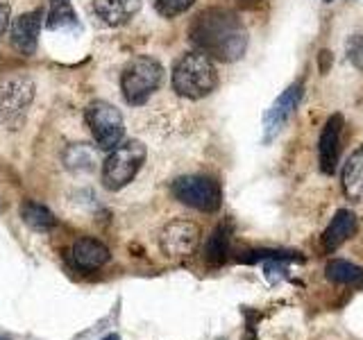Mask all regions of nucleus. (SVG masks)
Returning <instances> with one entry per match:
<instances>
[{
	"label": "nucleus",
	"mask_w": 363,
	"mask_h": 340,
	"mask_svg": "<svg viewBox=\"0 0 363 340\" xmlns=\"http://www.w3.org/2000/svg\"><path fill=\"white\" fill-rule=\"evenodd\" d=\"M189 39L200 52L218 62L241 60L247 48V32L232 9L209 7L193 18Z\"/></svg>",
	"instance_id": "1"
},
{
	"label": "nucleus",
	"mask_w": 363,
	"mask_h": 340,
	"mask_svg": "<svg viewBox=\"0 0 363 340\" xmlns=\"http://www.w3.org/2000/svg\"><path fill=\"white\" fill-rule=\"evenodd\" d=\"M218 84V73L211 57L204 52L182 55L173 66V89L175 94L189 100H200L209 96Z\"/></svg>",
	"instance_id": "2"
},
{
	"label": "nucleus",
	"mask_w": 363,
	"mask_h": 340,
	"mask_svg": "<svg viewBox=\"0 0 363 340\" xmlns=\"http://www.w3.org/2000/svg\"><path fill=\"white\" fill-rule=\"evenodd\" d=\"M164 79V68L152 57H134V60L125 66L121 77L123 98L128 105L139 107L145 105L155 91L159 89Z\"/></svg>",
	"instance_id": "3"
},
{
	"label": "nucleus",
	"mask_w": 363,
	"mask_h": 340,
	"mask_svg": "<svg viewBox=\"0 0 363 340\" xmlns=\"http://www.w3.org/2000/svg\"><path fill=\"white\" fill-rule=\"evenodd\" d=\"M145 162V145L141 141H125L111 150L102 164V184L109 191H121L136 177Z\"/></svg>",
	"instance_id": "4"
},
{
	"label": "nucleus",
	"mask_w": 363,
	"mask_h": 340,
	"mask_svg": "<svg viewBox=\"0 0 363 340\" xmlns=\"http://www.w3.org/2000/svg\"><path fill=\"white\" fill-rule=\"evenodd\" d=\"M170 193L177 202L193 207L198 211H218L223 202V193L218 181L207 175H184L177 177L170 186Z\"/></svg>",
	"instance_id": "5"
},
{
	"label": "nucleus",
	"mask_w": 363,
	"mask_h": 340,
	"mask_svg": "<svg viewBox=\"0 0 363 340\" xmlns=\"http://www.w3.org/2000/svg\"><path fill=\"white\" fill-rule=\"evenodd\" d=\"M86 125L91 128L96 145L100 150H113L125 134V123L121 111L109 102L96 100L86 107Z\"/></svg>",
	"instance_id": "6"
},
{
	"label": "nucleus",
	"mask_w": 363,
	"mask_h": 340,
	"mask_svg": "<svg viewBox=\"0 0 363 340\" xmlns=\"http://www.w3.org/2000/svg\"><path fill=\"white\" fill-rule=\"evenodd\" d=\"M34 98V84L30 79H11L5 82L0 89V120H3L9 130H16L23 125L26 111Z\"/></svg>",
	"instance_id": "7"
},
{
	"label": "nucleus",
	"mask_w": 363,
	"mask_h": 340,
	"mask_svg": "<svg viewBox=\"0 0 363 340\" xmlns=\"http://www.w3.org/2000/svg\"><path fill=\"white\" fill-rule=\"evenodd\" d=\"M198 243H200V227L186 218L170 220L162 230V234H159V247H162V252L168 259H184L193 254Z\"/></svg>",
	"instance_id": "8"
},
{
	"label": "nucleus",
	"mask_w": 363,
	"mask_h": 340,
	"mask_svg": "<svg viewBox=\"0 0 363 340\" xmlns=\"http://www.w3.org/2000/svg\"><path fill=\"white\" fill-rule=\"evenodd\" d=\"M300 100H302V84L298 82V84H291L275 102H272L270 109L266 111V116H264L266 141H272L284 130V125L291 120L295 109H298Z\"/></svg>",
	"instance_id": "9"
},
{
	"label": "nucleus",
	"mask_w": 363,
	"mask_h": 340,
	"mask_svg": "<svg viewBox=\"0 0 363 340\" xmlns=\"http://www.w3.org/2000/svg\"><path fill=\"white\" fill-rule=\"evenodd\" d=\"M345 120L340 113H334L332 118L325 123L320 141H318V162L325 175H334L340 157V134H343Z\"/></svg>",
	"instance_id": "10"
},
{
	"label": "nucleus",
	"mask_w": 363,
	"mask_h": 340,
	"mask_svg": "<svg viewBox=\"0 0 363 340\" xmlns=\"http://www.w3.org/2000/svg\"><path fill=\"white\" fill-rule=\"evenodd\" d=\"M109 259H111L109 247L105 243L96 241V238H79L71 247V264L82 272L98 270L105 266Z\"/></svg>",
	"instance_id": "11"
},
{
	"label": "nucleus",
	"mask_w": 363,
	"mask_h": 340,
	"mask_svg": "<svg viewBox=\"0 0 363 340\" xmlns=\"http://www.w3.org/2000/svg\"><path fill=\"white\" fill-rule=\"evenodd\" d=\"M39 30H41V11H28L11 23V43L23 55H34L39 45Z\"/></svg>",
	"instance_id": "12"
},
{
	"label": "nucleus",
	"mask_w": 363,
	"mask_h": 340,
	"mask_svg": "<svg viewBox=\"0 0 363 340\" xmlns=\"http://www.w3.org/2000/svg\"><path fill=\"white\" fill-rule=\"evenodd\" d=\"M354 232H357V215L347 209H340L336 211V215L323 234V247L327 252H334V249H338L347 238L354 236Z\"/></svg>",
	"instance_id": "13"
},
{
	"label": "nucleus",
	"mask_w": 363,
	"mask_h": 340,
	"mask_svg": "<svg viewBox=\"0 0 363 340\" xmlns=\"http://www.w3.org/2000/svg\"><path fill=\"white\" fill-rule=\"evenodd\" d=\"M139 9L141 0H94V11L107 26H125Z\"/></svg>",
	"instance_id": "14"
},
{
	"label": "nucleus",
	"mask_w": 363,
	"mask_h": 340,
	"mask_svg": "<svg viewBox=\"0 0 363 340\" xmlns=\"http://www.w3.org/2000/svg\"><path fill=\"white\" fill-rule=\"evenodd\" d=\"M343 191L350 200L363 198V145L350 154L343 168Z\"/></svg>",
	"instance_id": "15"
},
{
	"label": "nucleus",
	"mask_w": 363,
	"mask_h": 340,
	"mask_svg": "<svg viewBox=\"0 0 363 340\" xmlns=\"http://www.w3.org/2000/svg\"><path fill=\"white\" fill-rule=\"evenodd\" d=\"M329 281L340 283V286H363V268L350 264L345 259H332L325 268Z\"/></svg>",
	"instance_id": "16"
},
{
	"label": "nucleus",
	"mask_w": 363,
	"mask_h": 340,
	"mask_svg": "<svg viewBox=\"0 0 363 340\" xmlns=\"http://www.w3.org/2000/svg\"><path fill=\"white\" fill-rule=\"evenodd\" d=\"M23 220H26L28 227H32L34 232H48L57 225V218L52 215L50 209H45L39 202H26L21 209Z\"/></svg>",
	"instance_id": "17"
},
{
	"label": "nucleus",
	"mask_w": 363,
	"mask_h": 340,
	"mask_svg": "<svg viewBox=\"0 0 363 340\" xmlns=\"http://www.w3.org/2000/svg\"><path fill=\"white\" fill-rule=\"evenodd\" d=\"M45 26L50 30H68L77 26V16H75V9L71 7L68 0H52V7H50V14Z\"/></svg>",
	"instance_id": "18"
},
{
	"label": "nucleus",
	"mask_w": 363,
	"mask_h": 340,
	"mask_svg": "<svg viewBox=\"0 0 363 340\" xmlns=\"http://www.w3.org/2000/svg\"><path fill=\"white\" fill-rule=\"evenodd\" d=\"M64 162L71 170H84V173H89V170L96 168V152L89 145L77 143L64 152Z\"/></svg>",
	"instance_id": "19"
},
{
	"label": "nucleus",
	"mask_w": 363,
	"mask_h": 340,
	"mask_svg": "<svg viewBox=\"0 0 363 340\" xmlns=\"http://www.w3.org/2000/svg\"><path fill=\"white\" fill-rule=\"evenodd\" d=\"M225 254H227V230L220 225V227H216L211 236L207 238V243H204V256H207V261H211V264H223Z\"/></svg>",
	"instance_id": "20"
},
{
	"label": "nucleus",
	"mask_w": 363,
	"mask_h": 340,
	"mask_svg": "<svg viewBox=\"0 0 363 340\" xmlns=\"http://www.w3.org/2000/svg\"><path fill=\"white\" fill-rule=\"evenodd\" d=\"M193 3H196V0H155V7L162 16L175 18L179 14H184L186 9H191Z\"/></svg>",
	"instance_id": "21"
},
{
	"label": "nucleus",
	"mask_w": 363,
	"mask_h": 340,
	"mask_svg": "<svg viewBox=\"0 0 363 340\" xmlns=\"http://www.w3.org/2000/svg\"><path fill=\"white\" fill-rule=\"evenodd\" d=\"M345 50H347V60L352 62V66L363 71V34H354L350 37L345 43Z\"/></svg>",
	"instance_id": "22"
},
{
	"label": "nucleus",
	"mask_w": 363,
	"mask_h": 340,
	"mask_svg": "<svg viewBox=\"0 0 363 340\" xmlns=\"http://www.w3.org/2000/svg\"><path fill=\"white\" fill-rule=\"evenodd\" d=\"M318 62H320V73H327L329 66H332V52L329 50H320V55H318Z\"/></svg>",
	"instance_id": "23"
},
{
	"label": "nucleus",
	"mask_w": 363,
	"mask_h": 340,
	"mask_svg": "<svg viewBox=\"0 0 363 340\" xmlns=\"http://www.w3.org/2000/svg\"><path fill=\"white\" fill-rule=\"evenodd\" d=\"M9 26V7L5 3H0V34H3Z\"/></svg>",
	"instance_id": "24"
},
{
	"label": "nucleus",
	"mask_w": 363,
	"mask_h": 340,
	"mask_svg": "<svg viewBox=\"0 0 363 340\" xmlns=\"http://www.w3.org/2000/svg\"><path fill=\"white\" fill-rule=\"evenodd\" d=\"M102 340H121V336L118 334H109V336H105Z\"/></svg>",
	"instance_id": "25"
},
{
	"label": "nucleus",
	"mask_w": 363,
	"mask_h": 340,
	"mask_svg": "<svg viewBox=\"0 0 363 340\" xmlns=\"http://www.w3.org/2000/svg\"><path fill=\"white\" fill-rule=\"evenodd\" d=\"M325 3H332V0H325Z\"/></svg>",
	"instance_id": "26"
},
{
	"label": "nucleus",
	"mask_w": 363,
	"mask_h": 340,
	"mask_svg": "<svg viewBox=\"0 0 363 340\" xmlns=\"http://www.w3.org/2000/svg\"><path fill=\"white\" fill-rule=\"evenodd\" d=\"M0 340H7V338H0Z\"/></svg>",
	"instance_id": "27"
},
{
	"label": "nucleus",
	"mask_w": 363,
	"mask_h": 340,
	"mask_svg": "<svg viewBox=\"0 0 363 340\" xmlns=\"http://www.w3.org/2000/svg\"><path fill=\"white\" fill-rule=\"evenodd\" d=\"M255 3H259V0H255Z\"/></svg>",
	"instance_id": "28"
}]
</instances>
